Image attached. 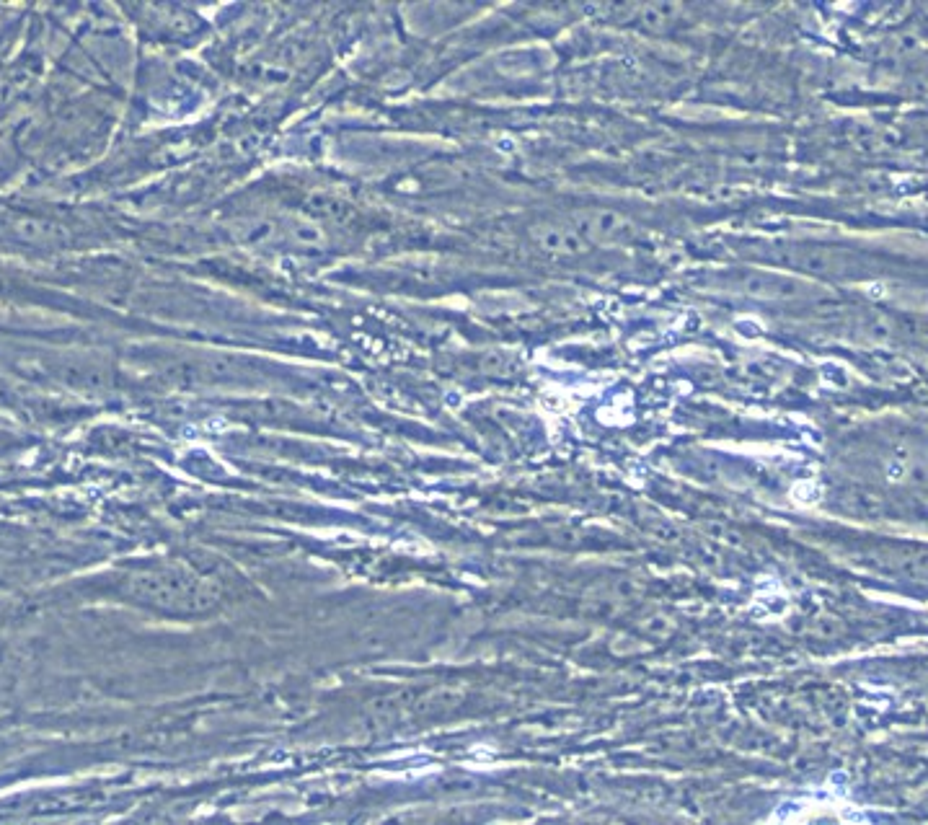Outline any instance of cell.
Masks as SVG:
<instances>
[{
    "mask_svg": "<svg viewBox=\"0 0 928 825\" xmlns=\"http://www.w3.org/2000/svg\"><path fill=\"white\" fill-rule=\"evenodd\" d=\"M846 505L851 507L854 513L864 515V518H882V515L887 513L885 500H882L879 494L866 492V489H856V492L848 494Z\"/></svg>",
    "mask_w": 928,
    "mask_h": 825,
    "instance_id": "4",
    "label": "cell"
},
{
    "mask_svg": "<svg viewBox=\"0 0 928 825\" xmlns=\"http://www.w3.org/2000/svg\"><path fill=\"white\" fill-rule=\"evenodd\" d=\"M530 238L536 241L538 249L554 257H580L590 249L585 238L574 231L569 223H554V220H543L530 228Z\"/></svg>",
    "mask_w": 928,
    "mask_h": 825,
    "instance_id": "2",
    "label": "cell"
},
{
    "mask_svg": "<svg viewBox=\"0 0 928 825\" xmlns=\"http://www.w3.org/2000/svg\"><path fill=\"white\" fill-rule=\"evenodd\" d=\"M569 225L590 246H623L642 236V228L618 210H582L569 218Z\"/></svg>",
    "mask_w": 928,
    "mask_h": 825,
    "instance_id": "1",
    "label": "cell"
},
{
    "mask_svg": "<svg viewBox=\"0 0 928 825\" xmlns=\"http://www.w3.org/2000/svg\"><path fill=\"white\" fill-rule=\"evenodd\" d=\"M740 290L742 293L753 295V298H799L804 293L802 285L797 280H784V277L776 275H763V272H755V275L742 277L740 280Z\"/></svg>",
    "mask_w": 928,
    "mask_h": 825,
    "instance_id": "3",
    "label": "cell"
},
{
    "mask_svg": "<svg viewBox=\"0 0 928 825\" xmlns=\"http://www.w3.org/2000/svg\"><path fill=\"white\" fill-rule=\"evenodd\" d=\"M799 632L802 634H812V637H823V639H833V637H838V634L843 632V624L838 619H810V621H804L802 624V629H799Z\"/></svg>",
    "mask_w": 928,
    "mask_h": 825,
    "instance_id": "5",
    "label": "cell"
}]
</instances>
